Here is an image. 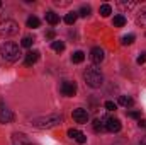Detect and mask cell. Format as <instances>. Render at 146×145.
Wrapping results in <instances>:
<instances>
[{
    "mask_svg": "<svg viewBox=\"0 0 146 145\" xmlns=\"http://www.w3.org/2000/svg\"><path fill=\"white\" fill-rule=\"evenodd\" d=\"M60 123H63V116L61 114H48V116H39V118H33L31 125L34 128L44 130V128H53L58 126Z\"/></svg>",
    "mask_w": 146,
    "mask_h": 145,
    "instance_id": "cell-1",
    "label": "cell"
},
{
    "mask_svg": "<svg viewBox=\"0 0 146 145\" xmlns=\"http://www.w3.org/2000/svg\"><path fill=\"white\" fill-rule=\"evenodd\" d=\"M83 79H85L87 85H90L92 89H99L104 84V75H102V72L99 68H95V67H88L83 72Z\"/></svg>",
    "mask_w": 146,
    "mask_h": 145,
    "instance_id": "cell-2",
    "label": "cell"
},
{
    "mask_svg": "<svg viewBox=\"0 0 146 145\" xmlns=\"http://www.w3.org/2000/svg\"><path fill=\"white\" fill-rule=\"evenodd\" d=\"M0 53H2V58H3L5 62H9V63L17 62V60H19V56H21L19 46H17L15 43H12V41L3 43V44H2V48H0Z\"/></svg>",
    "mask_w": 146,
    "mask_h": 145,
    "instance_id": "cell-3",
    "label": "cell"
},
{
    "mask_svg": "<svg viewBox=\"0 0 146 145\" xmlns=\"http://www.w3.org/2000/svg\"><path fill=\"white\" fill-rule=\"evenodd\" d=\"M19 33V24L15 22V21H12V19H5V21H2L0 22V36H14V34H17Z\"/></svg>",
    "mask_w": 146,
    "mask_h": 145,
    "instance_id": "cell-4",
    "label": "cell"
},
{
    "mask_svg": "<svg viewBox=\"0 0 146 145\" xmlns=\"http://www.w3.org/2000/svg\"><path fill=\"white\" fill-rule=\"evenodd\" d=\"M60 91H61L63 96H66V97H73V96L76 94V84H75V82H70V80H65V82L61 84Z\"/></svg>",
    "mask_w": 146,
    "mask_h": 145,
    "instance_id": "cell-5",
    "label": "cell"
},
{
    "mask_svg": "<svg viewBox=\"0 0 146 145\" xmlns=\"http://www.w3.org/2000/svg\"><path fill=\"white\" fill-rule=\"evenodd\" d=\"M73 119H75L76 123H80V125H85V123L88 121V111L83 109V108L73 109Z\"/></svg>",
    "mask_w": 146,
    "mask_h": 145,
    "instance_id": "cell-6",
    "label": "cell"
},
{
    "mask_svg": "<svg viewBox=\"0 0 146 145\" xmlns=\"http://www.w3.org/2000/svg\"><path fill=\"white\" fill-rule=\"evenodd\" d=\"M12 121H14V113L3 103H0V123H12Z\"/></svg>",
    "mask_w": 146,
    "mask_h": 145,
    "instance_id": "cell-7",
    "label": "cell"
},
{
    "mask_svg": "<svg viewBox=\"0 0 146 145\" xmlns=\"http://www.w3.org/2000/svg\"><path fill=\"white\" fill-rule=\"evenodd\" d=\"M90 58H92V62H94L95 65H100V63L104 62V50L99 48V46L92 48V51H90Z\"/></svg>",
    "mask_w": 146,
    "mask_h": 145,
    "instance_id": "cell-8",
    "label": "cell"
},
{
    "mask_svg": "<svg viewBox=\"0 0 146 145\" xmlns=\"http://www.w3.org/2000/svg\"><path fill=\"white\" fill-rule=\"evenodd\" d=\"M121 121L117 119V118H107V123H106V130L110 132V133H117V132H121Z\"/></svg>",
    "mask_w": 146,
    "mask_h": 145,
    "instance_id": "cell-9",
    "label": "cell"
},
{
    "mask_svg": "<svg viewBox=\"0 0 146 145\" xmlns=\"http://www.w3.org/2000/svg\"><path fill=\"white\" fill-rule=\"evenodd\" d=\"M39 55H41V53H39L37 50L27 51V53H26V58H24V63H26V65H34L37 60H39Z\"/></svg>",
    "mask_w": 146,
    "mask_h": 145,
    "instance_id": "cell-10",
    "label": "cell"
},
{
    "mask_svg": "<svg viewBox=\"0 0 146 145\" xmlns=\"http://www.w3.org/2000/svg\"><path fill=\"white\" fill-rule=\"evenodd\" d=\"M106 123H107V118H97V119H94V130L97 132V133H100V132H104L106 130Z\"/></svg>",
    "mask_w": 146,
    "mask_h": 145,
    "instance_id": "cell-11",
    "label": "cell"
},
{
    "mask_svg": "<svg viewBox=\"0 0 146 145\" xmlns=\"http://www.w3.org/2000/svg\"><path fill=\"white\" fill-rule=\"evenodd\" d=\"M44 17H46V22H48V24H51V26H56V24L60 22V15H58V14H54L53 10L46 12V15H44Z\"/></svg>",
    "mask_w": 146,
    "mask_h": 145,
    "instance_id": "cell-12",
    "label": "cell"
},
{
    "mask_svg": "<svg viewBox=\"0 0 146 145\" xmlns=\"http://www.w3.org/2000/svg\"><path fill=\"white\" fill-rule=\"evenodd\" d=\"M136 24L141 26V28H146V7H143L141 12L138 14V17H136Z\"/></svg>",
    "mask_w": 146,
    "mask_h": 145,
    "instance_id": "cell-13",
    "label": "cell"
},
{
    "mask_svg": "<svg viewBox=\"0 0 146 145\" xmlns=\"http://www.w3.org/2000/svg\"><path fill=\"white\" fill-rule=\"evenodd\" d=\"M119 104L124 106V108H129V106L134 104V101H133L131 96H119Z\"/></svg>",
    "mask_w": 146,
    "mask_h": 145,
    "instance_id": "cell-14",
    "label": "cell"
},
{
    "mask_svg": "<svg viewBox=\"0 0 146 145\" xmlns=\"http://www.w3.org/2000/svg\"><path fill=\"white\" fill-rule=\"evenodd\" d=\"M76 19H78V12H68V14L65 15V22H66L68 26H73V24L76 22Z\"/></svg>",
    "mask_w": 146,
    "mask_h": 145,
    "instance_id": "cell-15",
    "label": "cell"
},
{
    "mask_svg": "<svg viewBox=\"0 0 146 145\" xmlns=\"http://www.w3.org/2000/svg\"><path fill=\"white\" fill-rule=\"evenodd\" d=\"M99 12H100L102 17H109L110 14H112V7H110L109 3H102L100 9H99Z\"/></svg>",
    "mask_w": 146,
    "mask_h": 145,
    "instance_id": "cell-16",
    "label": "cell"
},
{
    "mask_svg": "<svg viewBox=\"0 0 146 145\" xmlns=\"http://www.w3.org/2000/svg\"><path fill=\"white\" fill-rule=\"evenodd\" d=\"M112 24H114V28H122L124 24H126V17L124 15H114V21H112Z\"/></svg>",
    "mask_w": 146,
    "mask_h": 145,
    "instance_id": "cell-17",
    "label": "cell"
},
{
    "mask_svg": "<svg viewBox=\"0 0 146 145\" xmlns=\"http://www.w3.org/2000/svg\"><path fill=\"white\" fill-rule=\"evenodd\" d=\"M83 60H85V53H83V51H75V53L72 55L73 63H82Z\"/></svg>",
    "mask_w": 146,
    "mask_h": 145,
    "instance_id": "cell-18",
    "label": "cell"
},
{
    "mask_svg": "<svg viewBox=\"0 0 146 145\" xmlns=\"http://www.w3.org/2000/svg\"><path fill=\"white\" fill-rule=\"evenodd\" d=\"M39 24H41V21H39L37 17H34V15H31V17L27 19V28H31V29L39 28Z\"/></svg>",
    "mask_w": 146,
    "mask_h": 145,
    "instance_id": "cell-19",
    "label": "cell"
},
{
    "mask_svg": "<svg viewBox=\"0 0 146 145\" xmlns=\"http://www.w3.org/2000/svg\"><path fill=\"white\" fill-rule=\"evenodd\" d=\"M51 48H53L54 51L61 53V51L65 50V43H63V41H58V39H56V41H53V43H51Z\"/></svg>",
    "mask_w": 146,
    "mask_h": 145,
    "instance_id": "cell-20",
    "label": "cell"
},
{
    "mask_svg": "<svg viewBox=\"0 0 146 145\" xmlns=\"http://www.w3.org/2000/svg\"><path fill=\"white\" fill-rule=\"evenodd\" d=\"M117 5H119L121 9H127V10H129V9H133V7L136 5V2H133V0H131V2H124V0H119V2H117Z\"/></svg>",
    "mask_w": 146,
    "mask_h": 145,
    "instance_id": "cell-21",
    "label": "cell"
},
{
    "mask_svg": "<svg viewBox=\"0 0 146 145\" xmlns=\"http://www.w3.org/2000/svg\"><path fill=\"white\" fill-rule=\"evenodd\" d=\"M33 43H34V39H33L31 36H24L22 38V41H21V46H24V48H31Z\"/></svg>",
    "mask_w": 146,
    "mask_h": 145,
    "instance_id": "cell-22",
    "label": "cell"
},
{
    "mask_svg": "<svg viewBox=\"0 0 146 145\" xmlns=\"http://www.w3.org/2000/svg\"><path fill=\"white\" fill-rule=\"evenodd\" d=\"M90 12H92V9H90L88 5H83V7L80 9L78 15H82V17H87V15H90Z\"/></svg>",
    "mask_w": 146,
    "mask_h": 145,
    "instance_id": "cell-23",
    "label": "cell"
},
{
    "mask_svg": "<svg viewBox=\"0 0 146 145\" xmlns=\"http://www.w3.org/2000/svg\"><path fill=\"white\" fill-rule=\"evenodd\" d=\"M134 39H136L134 34H127V36L122 38V44H126V46H127V44H133V43H134Z\"/></svg>",
    "mask_w": 146,
    "mask_h": 145,
    "instance_id": "cell-24",
    "label": "cell"
},
{
    "mask_svg": "<svg viewBox=\"0 0 146 145\" xmlns=\"http://www.w3.org/2000/svg\"><path fill=\"white\" fill-rule=\"evenodd\" d=\"M78 135H80V132H78V130H75V128H70V130H68V137L73 138V140H75Z\"/></svg>",
    "mask_w": 146,
    "mask_h": 145,
    "instance_id": "cell-25",
    "label": "cell"
},
{
    "mask_svg": "<svg viewBox=\"0 0 146 145\" xmlns=\"http://www.w3.org/2000/svg\"><path fill=\"white\" fill-rule=\"evenodd\" d=\"M115 103H112V101H106V109L107 111H115Z\"/></svg>",
    "mask_w": 146,
    "mask_h": 145,
    "instance_id": "cell-26",
    "label": "cell"
},
{
    "mask_svg": "<svg viewBox=\"0 0 146 145\" xmlns=\"http://www.w3.org/2000/svg\"><path fill=\"white\" fill-rule=\"evenodd\" d=\"M75 140H76V142H78V144H80V145H83V144H85V142H87V137H85V135H83V133L80 132V135H78V137H76Z\"/></svg>",
    "mask_w": 146,
    "mask_h": 145,
    "instance_id": "cell-27",
    "label": "cell"
},
{
    "mask_svg": "<svg viewBox=\"0 0 146 145\" xmlns=\"http://www.w3.org/2000/svg\"><path fill=\"white\" fill-rule=\"evenodd\" d=\"M136 62H138V65H143V63L146 62V53H141V56H138Z\"/></svg>",
    "mask_w": 146,
    "mask_h": 145,
    "instance_id": "cell-28",
    "label": "cell"
},
{
    "mask_svg": "<svg viewBox=\"0 0 146 145\" xmlns=\"http://www.w3.org/2000/svg\"><path fill=\"white\" fill-rule=\"evenodd\" d=\"M129 116L134 118V119H138V118H141V113L139 111H129Z\"/></svg>",
    "mask_w": 146,
    "mask_h": 145,
    "instance_id": "cell-29",
    "label": "cell"
},
{
    "mask_svg": "<svg viewBox=\"0 0 146 145\" xmlns=\"http://www.w3.org/2000/svg\"><path fill=\"white\" fill-rule=\"evenodd\" d=\"M46 38H48V39H53V38H54V31H53V29H49V31L46 33Z\"/></svg>",
    "mask_w": 146,
    "mask_h": 145,
    "instance_id": "cell-30",
    "label": "cell"
},
{
    "mask_svg": "<svg viewBox=\"0 0 146 145\" xmlns=\"http://www.w3.org/2000/svg\"><path fill=\"white\" fill-rule=\"evenodd\" d=\"M139 128H146V119H139Z\"/></svg>",
    "mask_w": 146,
    "mask_h": 145,
    "instance_id": "cell-31",
    "label": "cell"
},
{
    "mask_svg": "<svg viewBox=\"0 0 146 145\" xmlns=\"http://www.w3.org/2000/svg\"><path fill=\"white\" fill-rule=\"evenodd\" d=\"M139 145H146V137L143 138V140H141V142H139Z\"/></svg>",
    "mask_w": 146,
    "mask_h": 145,
    "instance_id": "cell-32",
    "label": "cell"
},
{
    "mask_svg": "<svg viewBox=\"0 0 146 145\" xmlns=\"http://www.w3.org/2000/svg\"><path fill=\"white\" fill-rule=\"evenodd\" d=\"M26 145H36V144H33V142H27V144H26Z\"/></svg>",
    "mask_w": 146,
    "mask_h": 145,
    "instance_id": "cell-33",
    "label": "cell"
},
{
    "mask_svg": "<svg viewBox=\"0 0 146 145\" xmlns=\"http://www.w3.org/2000/svg\"><path fill=\"white\" fill-rule=\"evenodd\" d=\"M0 7H2V2H0Z\"/></svg>",
    "mask_w": 146,
    "mask_h": 145,
    "instance_id": "cell-34",
    "label": "cell"
}]
</instances>
